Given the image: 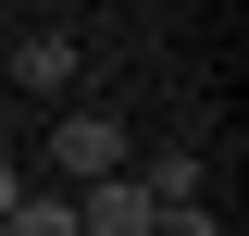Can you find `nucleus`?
I'll return each mask as SVG.
<instances>
[{
	"instance_id": "1",
	"label": "nucleus",
	"mask_w": 249,
	"mask_h": 236,
	"mask_svg": "<svg viewBox=\"0 0 249 236\" xmlns=\"http://www.w3.org/2000/svg\"><path fill=\"white\" fill-rule=\"evenodd\" d=\"M50 174H62V186L124 174V124H112V112H62V124H50Z\"/></svg>"
},
{
	"instance_id": "2",
	"label": "nucleus",
	"mask_w": 249,
	"mask_h": 236,
	"mask_svg": "<svg viewBox=\"0 0 249 236\" xmlns=\"http://www.w3.org/2000/svg\"><path fill=\"white\" fill-rule=\"evenodd\" d=\"M162 211H150V186L137 174H100V186H75V236H150Z\"/></svg>"
},
{
	"instance_id": "3",
	"label": "nucleus",
	"mask_w": 249,
	"mask_h": 236,
	"mask_svg": "<svg viewBox=\"0 0 249 236\" xmlns=\"http://www.w3.org/2000/svg\"><path fill=\"white\" fill-rule=\"evenodd\" d=\"M75 75H88V50H75L62 25H37V37H13V87H75Z\"/></svg>"
},
{
	"instance_id": "4",
	"label": "nucleus",
	"mask_w": 249,
	"mask_h": 236,
	"mask_svg": "<svg viewBox=\"0 0 249 236\" xmlns=\"http://www.w3.org/2000/svg\"><path fill=\"white\" fill-rule=\"evenodd\" d=\"M137 186H150V211H187V199H199V149H150Z\"/></svg>"
},
{
	"instance_id": "5",
	"label": "nucleus",
	"mask_w": 249,
	"mask_h": 236,
	"mask_svg": "<svg viewBox=\"0 0 249 236\" xmlns=\"http://www.w3.org/2000/svg\"><path fill=\"white\" fill-rule=\"evenodd\" d=\"M0 236H75V199H13Z\"/></svg>"
},
{
	"instance_id": "6",
	"label": "nucleus",
	"mask_w": 249,
	"mask_h": 236,
	"mask_svg": "<svg viewBox=\"0 0 249 236\" xmlns=\"http://www.w3.org/2000/svg\"><path fill=\"white\" fill-rule=\"evenodd\" d=\"M150 236H224V211H212V199H187V211H162Z\"/></svg>"
},
{
	"instance_id": "7",
	"label": "nucleus",
	"mask_w": 249,
	"mask_h": 236,
	"mask_svg": "<svg viewBox=\"0 0 249 236\" xmlns=\"http://www.w3.org/2000/svg\"><path fill=\"white\" fill-rule=\"evenodd\" d=\"M13 199H25V174H13V162H0V211H13Z\"/></svg>"
}]
</instances>
